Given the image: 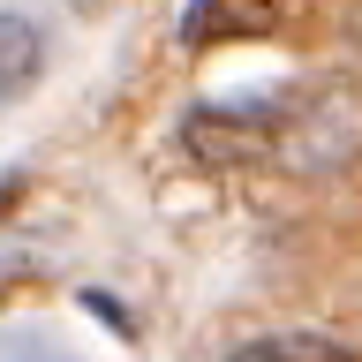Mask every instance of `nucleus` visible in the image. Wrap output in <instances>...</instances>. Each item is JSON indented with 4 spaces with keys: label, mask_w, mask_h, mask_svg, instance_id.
Masks as SVG:
<instances>
[{
    "label": "nucleus",
    "mask_w": 362,
    "mask_h": 362,
    "mask_svg": "<svg viewBox=\"0 0 362 362\" xmlns=\"http://www.w3.org/2000/svg\"><path fill=\"white\" fill-rule=\"evenodd\" d=\"M279 0H189L181 8V45H234V38H272L279 30Z\"/></svg>",
    "instance_id": "nucleus-1"
},
{
    "label": "nucleus",
    "mask_w": 362,
    "mask_h": 362,
    "mask_svg": "<svg viewBox=\"0 0 362 362\" xmlns=\"http://www.w3.org/2000/svg\"><path fill=\"white\" fill-rule=\"evenodd\" d=\"M181 144L204 158V166H242V158L264 151V129H249V121H234V113H189V129H181Z\"/></svg>",
    "instance_id": "nucleus-2"
},
{
    "label": "nucleus",
    "mask_w": 362,
    "mask_h": 362,
    "mask_svg": "<svg viewBox=\"0 0 362 362\" xmlns=\"http://www.w3.org/2000/svg\"><path fill=\"white\" fill-rule=\"evenodd\" d=\"M45 68V38L30 16H0V98H23Z\"/></svg>",
    "instance_id": "nucleus-3"
},
{
    "label": "nucleus",
    "mask_w": 362,
    "mask_h": 362,
    "mask_svg": "<svg viewBox=\"0 0 362 362\" xmlns=\"http://www.w3.org/2000/svg\"><path fill=\"white\" fill-rule=\"evenodd\" d=\"M226 362H362V355H347V347H339V339H325V332H272V339L234 347Z\"/></svg>",
    "instance_id": "nucleus-4"
},
{
    "label": "nucleus",
    "mask_w": 362,
    "mask_h": 362,
    "mask_svg": "<svg viewBox=\"0 0 362 362\" xmlns=\"http://www.w3.org/2000/svg\"><path fill=\"white\" fill-rule=\"evenodd\" d=\"M23 197V181H8V189H0V211H8V204H16Z\"/></svg>",
    "instance_id": "nucleus-5"
},
{
    "label": "nucleus",
    "mask_w": 362,
    "mask_h": 362,
    "mask_svg": "<svg viewBox=\"0 0 362 362\" xmlns=\"http://www.w3.org/2000/svg\"><path fill=\"white\" fill-rule=\"evenodd\" d=\"M83 8H98V0H83Z\"/></svg>",
    "instance_id": "nucleus-6"
}]
</instances>
